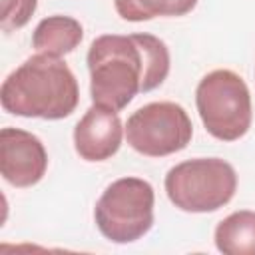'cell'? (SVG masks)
Wrapping results in <instances>:
<instances>
[{"mask_svg": "<svg viewBox=\"0 0 255 255\" xmlns=\"http://www.w3.org/2000/svg\"><path fill=\"white\" fill-rule=\"evenodd\" d=\"M92 102L124 110L137 94L159 88L171 66L163 40L151 34L98 36L86 56Z\"/></svg>", "mask_w": 255, "mask_h": 255, "instance_id": "obj_1", "label": "cell"}, {"mask_svg": "<svg viewBox=\"0 0 255 255\" xmlns=\"http://www.w3.org/2000/svg\"><path fill=\"white\" fill-rule=\"evenodd\" d=\"M80 102V88L70 66L54 56L36 54L22 62L0 88L4 112L22 118L64 120Z\"/></svg>", "mask_w": 255, "mask_h": 255, "instance_id": "obj_2", "label": "cell"}, {"mask_svg": "<svg viewBox=\"0 0 255 255\" xmlns=\"http://www.w3.org/2000/svg\"><path fill=\"white\" fill-rule=\"evenodd\" d=\"M169 201L187 213H211L237 191V173L221 157H195L173 165L163 179Z\"/></svg>", "mask_w": 255, "mask_h": 255, "instance_id": "obj_3", "label": "cell"}, {"mask_svg": "<svg viewBox=\"0 0 255 255\" xmlns=\"http://www.w3.org/2000/svg\"><path fill=\"white\" fill-rule=\"evenodd\" d=\"M195 106L205 131L219 141H237L251 128L249 88L231 70L221 68L205 74L195 88Z\"/></svg>", "mask_w": 255, "mask_h": 255, "instance_id": "obj_4", "label": "cell"}, {"mask_svg": "<svg viewBox=\"0 0 255 255\" xmlns=\"http://www.w3.org/2000/svg\"><path fill=\"white\" fill-rule=\"evenodd\" d=\"M155 191L141 177L112 181L96 201L94 221L112 243H133L153 227Z\"/></svg>", "mask_w": 255, "mask_h": 255, "instance_id": "obj_5", "label": "cell"}, {"mask_svg": "<svg viewBox=\"0 0 255 255\" xmlns=\"http://www.w3.org/2000/svg\"><path fill=\"white\" fill-rule=\"evenodd\" d=\"M124 129L129 147L147 157L177 153L193 137L191 118L175 102H149L137 108L128 118Z\"/></svg>", "mask_w": 255, "mask_h": 255, "instance_id": "obj_6", "label": "cell"}, {"mask_svg": "<svg viewBox=\"0 0 255 255\" xmlns=\"http://www.w3.org/2000/svg\"><path fill=\"white\" fill-rule=\"evenodd\" d=\"M48 151L40 137L20 128L0 131V173L14 187H32L46 175Z\"/></svg>", "mask_w": 255, "mask_h": 255, "instance_id": "obj_7", "label": "cell"}, {"mask_svg": "<svg viewBox=\"0 0 255 255\" xmlns=\"http://www.w3.org/2000/svg\"><path fill=\"white\" fill-rule=\"evenodd\" d=\"M124 133L116 110L92 104L74 128V149L84 161H106L118 153Z\"/></svg>", "mask_w": 255, "mask_h": 255, "instance_id": "obj_8", "label": "cell"}, {"mask_svg": "<svg viewBox=\"0 0 255 255\" xmlns=\"http://www.w3.org/2000/svg\"><path fill=\"white\" fill-rule=\"evenodd\" d=\"M84 38L82 24L72 16L54 14L38 22L32 34V46L38 54H48L54 58H62L74 52Z\"/></svg>", "mask_w": 255, "mask_h": 255, "instance_id": "obj_9", "label": "cell"}, {"mask_svg": "<svg viewBox=\"0 0 255 255\" xmlns=\"http://www.w3.org/2000/svg\"><path fill=\"white\" fill-rule=\"evenodd\" d=\"M213 241L223 255H255V211L239 209L223 217L213 231Z\"/></svg>", "mask_w": 255, "mask_h": 255, "instance_id": "obj_10", "label": "cell"}, {"mask_svg": "<svg viewBox=\"0 0 255 255\" xmlns=\"http://www.w3.org/2000/svg\"><path fill=\"white\" fill-rule=\"evenodd\" d=\"M199 0H114L118 16L126 22H145L157 16H185Z\"/></svg>", "mask_w": 255, "mask_h": 255, "instance_id": "obj_11", "label": "cell"}, {"mask_svg": "<svg viewBox=\"0 0 255 255\" xmlns=\"http://www.w3.org/2000/svg\"><path fill=\"white\" fill-rule=\"evenodd\" d=\"M38 8V0H2L0 8V28L10 34L24 28Z\"/></svg>", "mask_w": 255, "mask_h": 255, "instance_id": "obj_12", "label": "cell"}]
</instances>
